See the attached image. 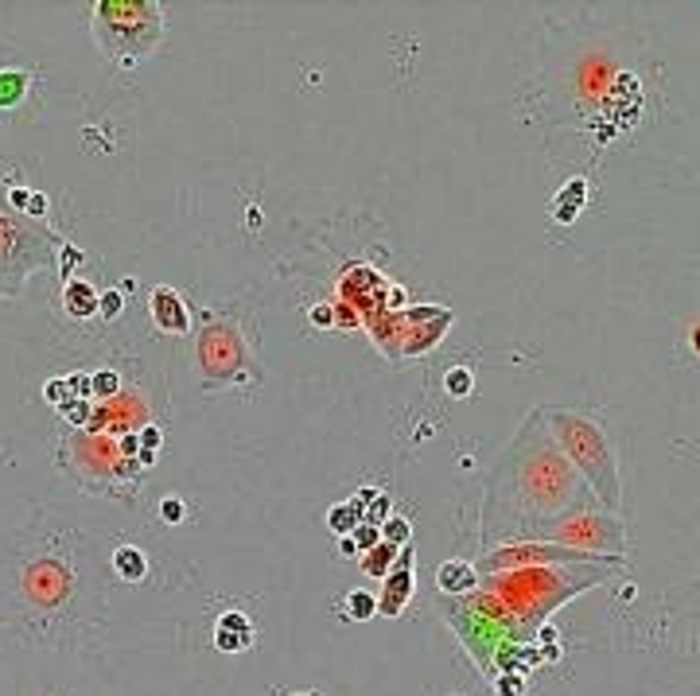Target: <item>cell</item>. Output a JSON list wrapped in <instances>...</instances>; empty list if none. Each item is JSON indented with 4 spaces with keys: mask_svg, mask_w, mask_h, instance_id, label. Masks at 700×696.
Returning a JSON list of instances; mask_svg holds the SVG:
<instances>
[{
    "mask_svg": "<svg viewBox=\"0 0 700 696\" xmlns=\"http://www.w3.org/2000/svg\"><path fill=\"white\" fill-rule=\"evenodd\" d=\"M591 506H599V498L549 436L545 412L529 409L483 486V552L510 541H533V533L560 513Z\"/></svg>",
    "mask_w": 700,
    "mask_h": 696,
    "instance_id": "1",
    "label": "cell"
},
{
    "mask_svg": "<svg viewBox=\"0 0 700 696\" xmlns=\"http://www.w3.org/2000/svg\"><path fill=\"white\" fill-rule=\"evenodd\" d=\"M607 564H537V568H510L483 576L479 591L494 595L514 619V626H537L553 615L564 599L596 587L607 579Z\"/></svg>",
    "mask_w": 700,
    "mask_h": 696,
    "instance_id": "2",
    "label": "cell"
},
{
    "mask_svg": "<svg viewBox=\"0 0 700 696\" xmlns=\"http://www.w3.org/2000/svg\"><path fill=\"white\" fill-rule=\"evenodd\" d=\"M545 412V424H549V436L556 440V447L568 455L580 478L591 486V494L599 498V506L619 513L623 506V478H619V455H615L607 432L596 424L591 417L583 412H572V409H556L549 405Z\"/></svg>",
    "mask_w": 700,
    "mask_h": 696,
    "instance_id": "3",
    "label": "cell"
},
{
    "mask_svg": "<svg viewBox=\"0 0 700 696\" xmlns=\"http://www.w3.org/2000/svg\"><path fill=\"white\" fill-rule=\"evenodd\" d=\"M90 36L117 66L152 59L163 43V8L156 0H97L90 8Z\"/></svg>",
    "mask_w": 700,
    "mask_h": 696,
    "instance_id": "4",
    "label": "cell"
},
{
    "mask_svg": "<svg viewBox=\"0 0 700 696\" xmlns=\"http://www.w3.org/2000/svg\"><path fill=\"white\" fill-rule=\"evenodd\" d=\"M533 541L549 545H568V549L599 552V557H623L627 560V521L619 513L591 506V510H568L553 518L549 525H541L533 533Z\"/></svg>",
    "mask_w": 700,
    "mask_h": 696,
    "instance_id": "5",
    "label": "cell"
},
{
    "mask_svg": "<svg viewBox=\"0 0 700 696\" xmlns=\"http://www.w3.org/2000/svg\"><path fill=\"white\" fill-rule=\"evenodd\" d=\"M199 374L210 389L218 385H253L261 378L253 362L249 343L234 323H214L207 335L199 338Z\"/></svg>",
    "mask_w": 700,
    "mask_h": 696,
    "instance_id": "6",
    "label": "cell"
},
{
    "mask_svg": "<svg viewBox=\"0 0 700 696\" xmlns=\"http://www.w3.org/2000/svg\"><path fill=\"white\" fill-rule=\"evenodd\" d=\"M413 587H416V579H413V545H405L401 557H397V564H393V572L385 576L382 595H377V615L397 619L401 611H405V603L413 599Z\"/></svg>",
    "mask_w": 700,
    "mask_h": 696,
    "instance_id": "7",
    "label": "cell"
},
{
    "mask_svg": "<svg viewBox=\"0 0 700 696\" xmlns=\"http://www.w3.org/2000/svg\"><path fill=\"white\" fill-rule=\"evenodd\" d=\"M148 316H152V323L160 331H168V335H187V331H191V308H187L183 296L168 284L152 288V296H148Z\"/></svg>",
    "mask_w": 700,
    "mask_h": 696,
    "instance_id": "8",
    "label": "cell"
},
{
    "mask_svg": "<svg viewBox=\"0 0 700 696\" xmlns=\"http://www.w3.org/2000/svg\"><path fill=\"white\" fill-rule=\"evenodd\" d=\"M253 638H257V631H253L245 611H226V615H218V623H214V646H218L222 653H245L253 646Z\"/></svg>",
    "mask_w": 700,
    "mask_h": 696,
    "instance_id": "9",
    "label": "cell"
},
{
    "mask_svg": "<svg viewBox=\"0 0 700 696\" xmlns=\"http://www.w3.org/2000/svg\"><path fill=\"white\" fill-rule=\"evenodd\" d=\"M479 584H483V576L471 560H443L436 568V587L443 595H451V599H463V595L479 591Z\"/></svg>",
    "mask_w": 700,
    "mask_h": 696,
    "instance_id": "10",
    "label": "cell"
},
{
    "mask_svg": "<svg viewBox=\"0 0 700 696\" xmlns=\"http://www.w3.org/2000/svg\"><path fill=\"white\" fill-rule=\"evenodd\" d=\"M97 296L94 288L86 284V280H70L67 288H63V304H67V316L70 319H90L97 311Z\"/></svg>",
    "mask_w": 700,
    "mask_h": 696,
    "instance_id": "11",
    "label": "cell"
},
{
    "mask_svg": "<svg viewBox=\"0 0 700 696\" xmlns=\"http://www.w3.org/2000/svg\"><path fill=\"white\" fill-rule=\"evenodd\" d=\"M397 557H401L397 545L382 541V545H374L370 552H362V572H366V576H374V579H385L393 572V564H397Z\"/></svg>",
    "mask_w": 700,
    "mask_h": 696,
    "instance_id": "12",
    "label": "cell"
},
{
    "mask_svg": "<svg viewBox=\"0 0 700 696\" xmlns=\"http://www.w3.org/2000/svg\"><path fill=\"white\" fill-rule=\"evenodd\" d=\"M113 572H117L121 579H129V584L144 579V576H148V560H144V552L133 549V545H121V549L113 552Z\"/></svg>",
    "mask_w": 700,
    "mask_h": 696,
    "instance_id": "13",
    "label": "cell"
},
{
    "mask_svg": "<svg viewBox=\"0 0 700 696\" xmlns=\"http://www.w3.org/2000/svg\"><path fill=\"white\" fill-rule=\"evenodd\" d=\"M28 70H0V113L4 109H16L28 94Z\"/></svg>",
    "mask_w": 700,
    "mask_h": 696,
    "instance_id": "14",
    "label": "cell"
},
{
    "mask_svg": "<svg viewBox=\"0 0 700 696\" xmlns=\"http://www.w3.org/2000/svg\"><path fill=\"white\" fill-rule=\"evenodd\" d=\"M583 195H588V183L583 179H568L556 195V222H572L583 206Z\"/></svg>",
    "mask_w": 700,
    "mask_h": 696,
    "instance_id": "15",
    "label": "cell"
},
{
    "mask_svg": "<svg viewBox=\"0 0 700 696\" xmlns=\"http://www.w3.org/2000/svg\"><path fill=\"white\" fill-rule=\"evenodd\" d=\"M362 521H366L362 518V510H354L350 502H339V506L327 510V525H331L339 537H354V529H358Z\"/></svg>",
    "mask_w": 700,
    "mask_h": 696,
    "instance_id": "16",
    "label": "cell"
},
{
    "mask_svg": "<svg viewBox=\"0 0 700 696\" xmlns=\"http://www.w3.org/2000/svg\"><path fill=\"white\" fill-rule=\"evenodd\" d=\"M343 615L350 619V623H366V619L377 615V595L370 591H350L347 599H343Z\"/></svg>",
    "mask_w": 700,
    "mask_h": 696,
    "instance_id": "17",
    "label": "cell"
},
{
    "mask_svg": "<svg viewBox=\"0 0 700 696\" xmlns=\"http://www.w3.org/2000/svg\"><path fill=\"white\" fill-rule=\"evenodd\" d=\"M475 389V374L467 366H451L448 374H443V393L456 397V401H463V397H471Z\"/></svg>",
    "mask_w": 700,
    "mask_h": 696,
    "instance_id": "18",
    "label": "cell"
},
{
    "mask_svg": "<svg viewBox=\"0 0 700 696\" xmlns=\"http://www.w3.org/2000/svg\"><path fill=\"white\" fill-rule=\"evenodd\" d=\"M382 541H389V545H397V549H405V545L413 541V521L401 518V513H393V518L382 525Z\"/></svg>",
    "mask_w": 700,
    "mask_h": 696,
    "instance_id": "19",
    "label": "cell"
},
{
    "mask_svg": "<svg viewBox=\"0 0 700 696\" xmlns=\"http://www.w3.org/2000/svg\"><path fill=\"white\" fill-rule=\"evenodd\" d=\"M389 518H393V502H389V494L385 491H377L374 498H370V506H366V521L370 525H385Z\"/></svg>",
    "mask_w": 700,
    "mask_h": 696,
    "instance_id": "20",
    "label": "cell"
},
{
    "mask_svg": "<svg viewBox=\"0 0 700 696\" xmlns=\"http://www.w3.org/2000/svg\"><path fill=\"white\" fill-rule=\"evenodd\" d=\"M121 389V378L113 374V370H97L94 378H90V393L94 397H117Z\"/></svg>",
    "mask_w": 700,
    "mask_h": 696,
    "instance_id": "21",
    "label": "cell"
},
{
    "mask_svg": "<svg viewBox=\"0 0 700 696\" xmlns=\"http://www.w3.org/2000/svg\"><path fill=\"white\" fill-rule=\"evenodd\" d=\"M354 545H358V552H370L374 545H382V525H370V521H362V525L354 529Z\"/></svg>",
    "mask_w": 700,
    "mask_h": 696,
    "instance_id": "22",
    "label": "cell"
},
{
    "mask_svg": "<svg viewBox=\"0 0 700 696\" xmlns=\"http://www.w3.org/2000/svg\"><path fill=\"white\" fill-rule=\"evenodd\" d=\"M494 692L498 696H522L525 692L522 673H506V669H502V677H494Z\"/></svg>",
    "mask_w": 700,
    "mask_h": 696,
    "instance_id": "23",
    "label": "cell"
},
{
    "mask_svg": "<svg viewBox=\"0 0 700 696\" xmlns=\"http://www.w3.org/2000/svg\"><path fill=\"white\" fill-rule=\"evenodd\" d=\"M121 308H125V300H121L117 288H109V292L97 296V311H102L105 319H117V316H121Z\"/></svg>",
    "mask_w": 700,
    "mask_h": 696,
    "instance_id": "24",
    "label": "cell"
},
{
    "mask_svg": "<svg viewBox=\"0 0 700 696\" xmlns=\"http://www.w3.org/2000/svg\"><path fill=\"white\" fill-rule=\"evenodd\" d=\"M335 327H343V331H350V327H358V311L350 308V304H343V300H335Z\"/></svg>",
    "mask_w": 700,
    "mask_h": 696,
    "instance_id": "25",
    "label": "cell"
},
{
    "mask_svg": "<svg viewBox=\"0 0 700 696\" xmlns=\"http://www.w3.org/2000/svg\"><path fill=\"white\" fill-rule=\"evenodd\" d=\"M160 518L168 521V525H179V521L187 518V513H183V502H179V498H163V502H160Z\"/></svg>",
    "mask_w": 700,
    "mask_h": 696,
    "instance_id": "26",
    "label": "cell"
},
{
    "mask_svg": "<svg viewBox=\"0 0 700 696\" xmlns=\"http://www.w3.org/2000/svg\"><path fill=\"white\" fill-rule=\"evenodd\" d=\"M308 316H311V323H316V327L327 331V327H335V304H316Z\"/></svg>",
    "mask_w": 700,
    "mask_h": 696,
    "instance_id": "27",
    "label": "cell"
},
{
    "mask_svg": "<svg viewBox=\"0 0 700 696\" xmlns=\"http://www.w3.org/2000/svg\"><path fill=\"white\" fill-rule=\"evenodd\" d=\"M63 253V277H67V284L74 280V264H82V250H74V245H59Z\"/></svg>",
    "mask_w": 700,
    "mask_h": 696,
    "instance_id": "28",
    "label": "cell"
},
{
    "mask_svg": "<svg viewBox=\"0 0 700 696\" xmlns=\"http://www.w3.org/2000/svg\"><path fill=\"white\" fill-rule=\"evenodd\" d=\"M47 206H51V203H47V195H39V191H31V198H28V206H23V214H28V218H43V214H47Z\"/></svg>",
    "mask_w": 700,
    "mask_h": 696,
    "instance_id": "29",
    "label": "cell"
},
{
    "mask_svg": "<svg viewBox=\"0 0 700 696\" xmlns=\"http://www.w3.org/2000/svg\"><path fill=\"white\" fill-rule=\"evenodd\" d=\"M160 440H163V436H160V428H156V424H144V428H140V447H144V451H156V447H160Z\"/></svg>",
    "mask_w": 700,
    "mask_h": 696,
    "instance_id": "30",
    "label": "cell"
},
{
    "mask_svg": "<svg viewBox=\"0 0 700 696\" xmlns=\"http://www.w3.org/2000/svg\"><path fill=\"white\" fill-rule=\"evenodd\" d=\"M43 389H47V401L63 405V397H67V389H70V385H67V378H55V381H47Z\"/></svg>",
    "mask_w": 700,
    "mask_h": 696,
    "instance_id": "31",
    "label": "cell"
},
{
    "mask_svg": "<svg viewBox=\"0 0 700 696\" xmlns=\"http://www.w3.org/2000/svg\"><path fill=\"white\" fill-rule=\"evenodd\" d=\"M67 385H70L74 397H94V393H90V378H86V374H70Z\"/></svg>",
    "mask_w": 700,
    "mask_h": 696,
    "instance_id": "32",
    "label": "cell"
},
{
    "mask_svg": "<svg viewBox=\"0 0 700 696\" xmlns=\"http://www.w3.org/2000/svg\"><path fill=\"white\" fill-rule=\"evenodd\" d=\"M339 557H358V545H354V537H339Z\"/></svg>",
    "mask_w": 700,
    "mask_h": 696,
    "instance_id": "33",
    "label": "cell"
},
{
    "mask_svg": "<svg viewBox=\"0 0 700 696\" xmlns=\"http://www.w3.org/2000/svg\"><path fill=\"white\" fill-rule=\"evenodd\" d=\"M689 343H693V350L700 354V323H696V327H693V335H689Z\"/></svg>",
    "mask_w": 700,
    "mask_h": 696,
    "instance_id": "34",
    "label": "cell"
},
{
    "mask_svg": "<svg viewBox=\"0 0 700 696\" xmlns=\"http://www.w3.org/2000/svg\"><path fill=\"white\" fill-rule=\"evenodd\" d=\"M292 696H319V689H308V692H292Z\"/></svg>",
    "mask_w": 700,
    "mask_h": 696,
    "instance_id": "35",
    "label": "cell"
}]
</instances>
